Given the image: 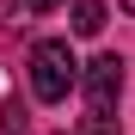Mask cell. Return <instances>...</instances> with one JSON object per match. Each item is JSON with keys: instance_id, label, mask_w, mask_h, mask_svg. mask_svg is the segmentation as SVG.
<instances>
[{"instance_id": "obj_1", "label": "cell", "mask_w": 135, "mask_h": 135, "mask_svg": "<svg viewBox=\"0 0 135 135\" xmlns=\"http://www.w3.org/2000/svg\"><path fill=\"white\" fill-rule=\"evenodd\" d=\"M80 74H86V68L74 61V49H68L61 37L31 43V92H37L43 104H61V98L80 86Z\"/></svg>"}, {"instance_id": "obj_2", "label": "cell", "mask_w": 135, "mask_h": 135, "mask_svg": "<svg viewBox=\"0 0 135 135\" xmlns=\"http://www.w3.org/2000/svg\"><path fill=\"white\" fill-rule=\"evenodd\" d=\"M80 92H86V110H110L117 92H123V61L117 55H92L86 74H80Z\"/></svg>"}, {"instance_id": "obj_3", "label": "cell", "mask_w": 135, "mask_h": 135, "mask_svg": "<svg viewBox=\"0 0 135 135\" xmlns=\"http://www.w3.org/2000/svg\"><path fill=\"white\" fill-rule=\"evenodd\" d=\"M68 18H74L80 37H98V31H104V0H74V6H68Z\"/></svg>"}, {"instance_id": "obj_4", "label": "cell", "mask_w": 135, "mask_h": 135, "mask_svg": "<svg viewBox=\"0 0 135 135\" xmlns=\"http://www.w3.org/2000/svg\"><path fill=\"white\" fill-rule=\"evenodd\" d=\"M80 135H123V129H117L110 110H86V117H80Z\"/></svg>"}, {"instance_id": "obj_5", "label": "cell", "mask_w": 135, "mask_h": 135, "mask_svg": "<svg viewBox=\"0 0 135 135\" xmlns=\"http://www.w3.org/2000/svg\"><path fill=\"white\" fill-rule=\"evenodd\" d=\"M25 6H31V12H55L61 0H25Z\"/></svg>"}, {"instance_id": "obj_6", "label": "cell", "mask_w": 135, "mask_h": 135, "mask_svg": "<svg viewBox=\"0 0 135 135\" xmlns=\"http://www.w3.org/2000/svg\"><path fill=\"white\" fill-rule=\"evenodd\" d=\"M117 6H123V12H129V18H135V0H117Z\"/></svg>"}]
</instances>
